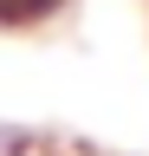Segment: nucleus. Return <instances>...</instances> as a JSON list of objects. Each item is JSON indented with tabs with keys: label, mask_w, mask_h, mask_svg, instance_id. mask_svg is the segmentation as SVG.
<instances>
[{
	"label": "nucleus",
	"mask_w": 149,
	"mask_h": 156,
	"mask_svg": "<svg viewBox=\"0 0 149 156\" xmlns=\"http://www.w3.org/2000/svg\"><path fill=\"white\" fill-rule=\"evenodd\" d=\"M52 13H65V0H0V26H46Z\"/></svg>",
	"instance_id": "f257e3e1"
}]
</instances>
